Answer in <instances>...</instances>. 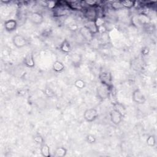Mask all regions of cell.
Returning <instances> with one entry per match:
<instances>
[{"mask_svg": "<svg viewBox=\"0 0 157 157\" xmlns=\"http://www.w3.org/2000/svg\"><path fill=\"white\" fill-rule=\"evenodd\" d=\"M68 13V9L64 7L56 6L53 9V16L56 17H61L67 15Z\"/></svg>", "mask_w": 157, "mask_h": 157, "instance_id": "12", "label": "cell"}, {"mask_svg": "<svg viewBox=\"0 0 157 157\" xmlns=\"http://www.w3.org/2000/svg\"><path fill=\"white\" fill-rule=\"evenodd\" d=\"M123 117L116 110L112 109L110 112V118L111 122L115 125H118L122 121Z\"/></svg>", "mask_w": 157, "mask_h": 157, "instance_id": "8", "label": "cell"}, {"mask_svg": "<svg viewBox=\"0 0 157 157\" xmlns=\"http://www.w3.org/2000/svg\"><path fill=\"white\" fill-rule=\"evenodd\" d=\"M29 20L33 24L35 25H39L43 23L44 18L42 13L38 12H34L31 13L29 16Z\"/></svg>", "mask_w": 157, "mask_h": 157, "instance_id": "6", "label": "cell"}, {"mask_svg": "<svg viewBox=\"0 0 157 157\" xmlns=\"http://www.w3.org/2000/svg\"><path fill=\"white\" fill-rule=\"evenodd\" d=\"M40 154L44 157H50V149L49 146L45 142L40 145Z\"/></svg>", "mask_w": 157, "mask_h": 157, "instance_id": "16", "label": "cell"}, {"mask_svg": "<svg viewBox=\"0 0 157 157\" xmlns=\"http://www.w3.org/2000/svg\"><path fill=\"white\" fill-rule=\"evenodd\" d=\"M132 99L137 104H144L147 100L145 96L139 88H136L132 91Z\"/></svg>", "mask_w": 157, "mask_h": 157, "instance_id": "4", "label": "cell"}, {"mask_svg": "<svg viewBox=\"0 0 157 157\" xmlns=\"http://www.w3.org/2000/svg\"><path fill=\"white\" fill-rule=\"evenodd\" d=\"M56 7V2L53 1H47V7L50 9L53 10Z\"/></svg>", "mask_w": 157, "mask_h": 157, "instance_id": "27", "label": "cell"}, {"mask_svg": "<svg viewBox=\"0 0 157 157\" xmlns=\"http://www.w3.org/2000/svg\"><path fill=\"white\" fill-rule=\"evenodd\" d=\"M33 140L37 144H39L40 145L41 144H42L43 143H44V139L42 137V136L40 134H36V135H34V136L33 137Z\"/></svg>", "mask_w": 157, "mask_h": 157, "instance_id": "25", "label": "cell"}, {"mask_svg": "<svg viewBox=\"0 0 157 157\" xmlns=\"http://www.w3.org/2000/svg\"><path fill=\"white\" fill-rule=\"evenodd\" d=\"M123 8H126L128 9H131L135 6V1H129V0H124V1H120Z\"/></svg>", "mask_w": 157, "mask_h": 157, "instance_id": "21", "label": "cell"}, {"mask_svg": "<svg viewBox=\"0 0 157 157\" xmlns=\"http://www.w3.org/2000/svg\"><path fill=\"white\" fill-rule=\"evenodd\" d=\"M99 78L102 85L109 88H112V74L105 69H101L99 74Z\"/></svg>", "mask_w": 157, "mask_h": 157, "instance_id": "1", "label": "cell"}, {"mask_svg": "<svg viewBox=\"0 0 157 157\" xmlns=\"http://www.w3.org/2000/svg\"><path fill=\"white\" fill-rule=\"evenodd\" d=\"M85 26L89 29L91 33L94 36V34L98 33V27L94 22V21H88V22L85 25Z\"/></svg>", "mask_w": 157, "mask_h": 157, "instance_id": "17", "label": "cell"}, {"mask_svg": "<svg viewBox=\"0 0 157 157\" xmlns=\"http://www.w3.org/2000/svg\"><path fill=\"white\" fill-rule=\"evenodd\" d=\"M64 69H65V66H64V64L59 60H56L53 63L52 69L54 72H55L56 73L62 72L64 70Z\"/></svg>", "mask_w": 157, "mask_h": 157, "instance_id": "14", "label": "cell"}, {"mask_svg": "<svg viewBox=\"0 0 157 157\" xmlns=\"http://www.w3.org/2000/svg\"><path fill=\"white\" fill-rule=\"evenodd\" d=\"M4 26L6 31L8 32L14 31L17 27V22L14 19L7 20L4 21Z\"/></svg>", "mask_w": 157, "mask_h": 157, "instance_id": "10", "label": "cell"}, {"mask_svg": "<svg viewBox=\"0 0 157 157\" xmlns=\"http://www.w3.org/2000/svg\"><path fill=\"white\" fill-rule=\"evenodd\" d=\"M67 149L64 147H57L54 151V156L55 157H64L66 155Z\"/></svg>", "mask_w": 157, "mask_h": 157, "instance_id": "18", "label": "cell"}, {"mask_svg": "<svg viewBox=\"0 0 157 157\" xmlns=\"http://www.w3.org/2000/svg\"><path fill=\"white\" fill-rule=\"evenodd\" d=\"M113 109L118 111L123 117L126 114V110L124 105H123L121 103L118 102H115L113 103Z\"/></svg>", "mask_w": 157, "mask_h": 157, "instance_id": "15", "label": "cell"}, {"mask_svg": "<svg viewBox=\"0 0 157 157\" xmlns=\"http://www.w3.org/2000/svg\"><path fill=\"white\" fill-rule=\"evenodd\" d=\"M94 22H95V23H96L97 27L105 25V21H104V20L102 18L100 17H98L96 18V20L94 21Z\"/></svg>", "mask_w": 157, "mask_h": 157, "instance_id": "29", "label": "cell"}, {"mask_svg": "<svg viewBox=\"0 0 157 157\" xmlns=\"http://www.w3.org/2000/svg\"><path fill=\"white\" fill-rule=\"evenodd\" d=\"M84 14L88 21H95L98 17V10L94 8V7H88L85 10Z\"/></svg>", "mask_w": 157, "mask_h": 157, "instance_id": "7", "label": "cell"}, {"mask_svg": "<svg viewBox=\"0 0 157 157\" xmlns=\"http://www.w3.org/2000/svg\"><path fill=\"white\" fill-rule=\"evenodd\" d=\"M98 117V110L95 108H90L85 110L83 113V118L88 123L94 121Z\"/></svg>", "mask_w": 157, "mask_h": 157, "instance_id": "5", "label": "cell"}, {"mask_svg": "<svg viewBox=\"0 0 157 157\" xmlns=\"http://www.w3.org/2000/svg\"><path fill=\"white\" fill-rule=\"evenodd\" d=\"M107 31H108L107 28H106L105 25L98 27V33H99L101 34H105L107 32Z\"/></svg>", "mask_w": 157, "mask_h": 157, "instance_id": "28", "label": "cell"}, {"mask_svg": "<svg viewBox=\"0 0 157 157\" xmlns=\"http://www.w3.org/2000/svg\"><path fill=\"white\" fill-rule=\"evenodd\" d=\"M112 88H109L104 85H101L97 87L96 94L97 97L101 100H105L109 98L110 90Z\"/></svg>", "mask_w": 157, "mask_h": 157, "instance_id": "2", "label": "cell"}, {"mask_svg": "<svg viewBox=\"0 0 157 157\" xmlns=\"http://www.w3.org/2000/svg\"><path fill=\"white\" fill-rule=\"evenodd\" d=\"M71 61L72 64L75 67H78L80 64V63L82 61V56L80 55L75 53L74 55H72L71 56Z\"/></svg>", "mask_w": 157, "mask_h": 157, "instance_id": "19", "label": "cell"}, {"mask_svg": "<svg viewBox=\"0 0 157 157\" xmlns=\"http://www.w3.org/2000/svg\"><path fill=\"white\" fill-rule=\"evenodd\" d=\"M79 33L86 41H91L93 38V35L85 25L79 29Z\"/></svg>", "mask_w": 157, "mask_h": 157, "instance_id": "11", "label": "cell"}, {"mask_svg": "<svg viewBox=\"0 0 157 157\" xmlns=\"http://www.w3.org/2000/svg\"><path fill=\"white\" fill-rule=\"evenodd\" d=\"M86 140L89 144H94L96 141V138L94 135L91 134H88L86 136Z\"/></svg>", "mask_w": 157, "mask_h": 157, "instance_id": "26", "label": "cell"}, {"mask_svg": "<svg viewBox=\"0 0 157 157\" xmlns=\"http://www.w3.org/2000/svg\"><path fill=\"white\" fill-rule=\"evenodd\" d=\"M44 94L48 98H53L55 95L54 91L51 88H50L48 86H46L44 88Z\"/></svg>", "mask_w": 157, "mask_h": 157, "instance_id": "24", "label": "cell"}, {"mask_svg": "<svg viewBox=\"0 0 157 157\" xmlns=\"http://www.w3.org/2000/svg\"><path fill=\"white\" fill-rule=\"evenodd\" d=\"M23 63L28 68H33L35 66V61L32 53H28L23 58Z\"/></svg>", "mask_w": 157, "mask_h": 157, "instance_id": "9", "label": "cell"}, {"mask_svg": "<svg viewBox=\"0 0 157 157\" xmlns=\"http://www.w3.org/2000/svg\"><path fill=\"white\" fill-rule=\"evenodd\" d=\"M85 2L86 4V5L90 6V7H94L98 3L96 1H92V0H87V1H85Z\"/></svg>", "mask_w": 157, "mask_h": 157, "instance_id": "30", "label": "cell"}, {"mask_svg": "<svg viewBox=\"0 0 157 157\" xmlns=\"http://www.w3.org/2000/svg\"><path fill=\"white\" fill-rule=\"evenodd\" d=\"M146 144L149 147H154L156 145L155 136L154 135H150L146 139Z\"/></svg>", "mask_w": 157, "mask_h": 157, "instance_id": "22", "label": "cell"}, {"mask_svg": "<svg viewBox=\"0 0 157 157\" xmlns=\"http://www.w3.org/2000/svg\"><path fill=\"white\" fill-rule=\"evenodd\" d=\"M74 85L77 89L79 90H82L85 88V87L86 86L85 82L82 78L76 79L74 83Z\"/></svg>", "mask_w": 157, "mask_h": 157, "instance_id": "20", "label": "cell"}, {"mask_svg": "<svg viewBox=\"0 0 157 157\" xmlns=\"http://www.w3.org/2000/svg\"><path fill=\"white\" fill-rule=\"evenodd\" d=\"M13 45L17 48H21L27 44V40L21 34H17L12 37V39Z\"/></svg>", "mask_w": 157, "mask_h": 157, "instance_id": "3", "label": "cell"}, {"mask_svg": "<svg viewBox=\"0 0 157 157\" xmlns=\"http://www.w3.org/2000/svg\"><path fill=\"white\" fill-rule=\"evenodd\" d=\"M150 52V49L148 47H145L144 48H142V50H141V53L144 56H146V55H148V53Z\"/></svg>", "mask_w": 157, "mask_h": 157, "instance_id": "31", "label": "cell"}, {"mask_svg": "<svg viewBox=\"0 0 157 157\" xmlns=\"http://www.w3.org/2000/svg\"><path fill=\"white\" fill-rule=\"evenodd\" d=\"M59 49L64 53H69L72 50L70 42L67 39H64L61 43L59 45Z\"/></svg>", "mask_w": 157, "mask_h": 157, "instance_id": "13", "label": "cell"}, {"mask_svg": "<svg viewBox=\"0 0 157 157\" xmlns=\"http://www.w3.org/2000/svg\"><path fill=\"white\" fill-rule=\"evenodd\" d=\"M111 7L114 10H119L122 9H123V7L120 2V1H115L111 2Z\"/></svg>", "mask_w": 157, "mask_h": 157, "instance_id": "23", "label": "cell"}]
</instances>
